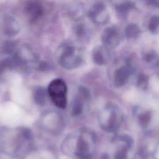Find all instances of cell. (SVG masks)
I'll return each mask as SVG.
<instances>
[{
  "instance_id": "10",
  "label": "cell",
  "mask_w": 159,
  "mask_h": 159,
  "mask_svg": "<svg viewBox=\"0 0 159 159\" xmlns=\"http://www.w3.org/2000/svg\"><path fill=\"white\" fill-rule=\"evenodd\" d=\"M87 101L80 94L74 98L70 106V112L72 116H76L81 114L83 111V102Z\"/></svg>"
},
{
  "instance_id": "13",
  "label": "cell",
  "mask_w": 159,
  "mask_h": 159,
  "mask_svg": "<svg viewBox=\"0 0 159 159\" xmlns=\"http://www.w3.org/2000/svg\"><path fill=\"white\" fill-rule=\"evenodd\" d=\"M69 14L70 17L75 20L80 19L83 14V9L82 6L79 4L73 5L69 9Z\"/></svg>"
},
{
  "instance_id": "20",
  "label": "cell",
  "mask_w": 159,
  "mask_h": 159,
  "mask_svg": "<svg viewBox=\"0 0 159 159\" xmlns=\"http://www.w3.org/2000/svg\"><path fill=\"white\" fill-rule=\"evenodd\" d=\"M76 33L77 36L79 38L84 37L86 34V29L85 27L83 25V24H79L76 28Z\"/></svg>"
},
{
  "instance_id": "22",
  "label": "cell",
  "mask_w": 159,
  "mask_h": 159,
  "mask_svg": "<svg viewBox=\"0 0 159 159\" xmlns=\"http://www.w3.org/2000/svg\"><path fill=\"white\" fill-rule=\"evenodd\" d=\"M156 58V55L154 53H149L145 55V59L147 62H151Z\"/></svg>"
},
{
  "instance_id": "8",
  "label": "cell",
  "mask_w": 159,
  "mask_h": 159,
  "mask_svg": "<svg viewBox=\"0 0 159 159\" xmlns=\"http://www.w3.org/2000/svg\"><path fill=\"white\" fill-rule=\"evenodd\" d=\"M109 58V52L107 48L102 46H97L93 52V59L95 63L103 65L107 63Z\"/></svg>"
},
{
  "instance_id": "21",
  "label": "cell",
  "mask_w": 159,
  "mask_h": 159,
  "mask_svg": "<svg viewBox=\"0 0 159 159\" xmlns=\"http://www.w3.org/2000/svg\"><path fill=\"white\" fill-rule=\"evenodd\" d=\"M15 43L14 42H7L4 47V51L5 53H11L14 48H15Z\"/></svg>"
},
{
  "instance_id": "12",
  "label": "cell",
  "mask_w": 159,
  "mask_h": 159,
  "mask_svg": "<svg viewBox=\"0 0 159 159\" xmlns=\"http://www.w3.org/2000/svg\"><path fill=\"white\" fill-rule=\"evenodd\" d=\"M140 29L135 24H129L125 28V34L127 38L136 39L140 34Z\"/></svg>"
},
{
  "instance_id": "4",
  "label": "cell",
  "mask_w": 159,
  "mask_h": 159,
  "mask_svg": "<svg viewBox=\"0 0 159 159\" xmlns=\"http://www.w3.org/2000/svg\"><path fill=\"white\" fill-rule=\"evenodd\" d=\"M89 18L97 24H104L107 22L109 15L107 8L104 4L98 2L93 5V6L88 11Z\"/></svg>"
},
{
  "instance_id": "11",
  "label": "cell",
  "mask_w": 159,
  "mask_h": 159,
  "mask_svg": "<svg viewBox=\"0 0 159 159\" xmlns=\"http://www.w3.org/2000/svg\"><path fill=\"white\" fill-rule=\"evenodd\" d=\"M19 30V27L17 22L11 17H7L6 19L5 25V34L7 35H14Z\"/></svg>"
},
{
  "instance_id": "17",
  "label": "cell",
  "mask_w": 159,
  "mask_h": 159,
  "mask_svg": "<svg viewBox=\"0 0 159 159\" xmlns=\"http://www.w3.org/2000/svg\"><path fill=\"white\" fill-rule=\"evenodd\" d=\"M150 113L149 112H145L141 114L139 116V122L142 127H146L148 125L150 120Z\"/></svg>"
},
{
  "instance_id": "19",
  "label": "cell",
  "mask_w": 159,
  "mask_h": 159,
  "mask_svg": "<svg viewBox=\"0 0 159 159\" xmlns=\"http://www.w3.org/2000/svg\"><path fill=\"white\" fill-rule=\"evenodd\" d=\"M137 84L140 88L144 89L148 85V78L143 74H140L137 79Z\"/></svg>"
},
{
  "instance_id": "14",
  "label": "cell",
  "mask_w": 159,
  "mask_h": 159,
  "mask_svg": "<svg viewBox=\"0 0 159 159\" xmlns=\"http://www.w3.org/2000/svg\"><path fill=\"white\" fill-rule=\"evenodd\" d=\"M45 90L43 88H37L34 94V100L36 103L39 105L43 106L45 102Z\"/></svg>"
},
{
  "instance_id": "18",
  "label": "cell",
  "mask_w": 159,
  "mask_h": 159,
  "mask_svg": "<svg viewBox=\"0 0 159 159\" xmlns=\"http://www.w3.org/2000/svg\"><path fill=\"white\" fill-rule=\"evenodd\" d=\"M129 147L125 145L124 147L119 150L115 154L114 159H127V148Z\"/></svg>"
},
{
  "instance_id": "3",
  "label": "cell",
  "mask_w": 159,
  "mask_h": 159,
  "mask_svg": "<svg viewBox=\"0 0 159 159\" xmlns=\"http://www.w3.org/2000/svg\"><path fill=\"white\" fill-rule=\"evenodd\" d=\"M104 117L106 122L101 124L102 127L107 131L116 130L120 125L121 115L119 109L114 106H108L105 109Z\"/></svg>"
},
{
  "instance_id": "7",
  "label": "cell",
  "mask_w": 159,
  "mask_h": 159,
  "mask_svg": "<svg viewBox=\"0 0 159 159\" xmlns=\"http://www.w3.org/2000/svg\"><path fill=\"white\" fill-rule=\"evenodd\" d=\"M132 70L133 68L129 64H127L126 66H122L116 70L113 76L114 84L117 87L124 86L127 82Z\"/></svg>"
},
{
  "instance_id": "5",
  "label": "cell",
  "mask_w": 159,
  "mask_h": 159,
  "mask_svg": "<svg viewBox=\"0 0 159 159\" xmlns=\"http://www.w3.org/2000/svg\"><path fill=\"white\" fill-rule=\"evenodd\" d=\"M102 42L106 48H114L120 42V35L119 32L113 27L106 28L102 35Z\"/></svg>"
},
{
  "instance_id": "6",
  "label": "cell",
  "mask_w": 159,
  "mask_h": 159,
  "mask_svg": "<svg viewBox=\"0 0 159 159\" xmlns=\"http://www.w3.org/2000/svg\"><path fill=\"white\" fill-rule=\"evenodd\" d=\"M76 155L80 159H91L92 154L91 152L90 143L87 137L83 134L78 139L76 146Z\"/></svg>"
},
{
  "instance_id": "9",
  "label": "cell",
  "mask_w": 159,
  "mask_h": 159,
  "mask_svg": "<svg viewBox=\"0 0 159 159\" xmlns=\"http://www.w3.org/2000/svg\"><path fill=\"white\" fill-rule=\"evenodd\" d=\"M25 11L33 21L36 20L43 14V8L37 2H29L25 6Z\"/></svg>"
},
{
  "instance_id": "1",
  "label": "cell",
  "mask_w": 159,
  "mask_h": 159,
  "mask_svg": "<svg viewBox=\"0 0 159 159\" xmlns=\"http://www.w3.org/2000/svg\"><path fill=\"white\" fill-rule=\"evenodd\" d=\"M48 94L54 104L61 109L66 106L67 88L61 79H55L50 82L48 88Z\"/></svg>"
},
{
  "instance_id": "16",
  "label": "cell",
  "mask_w": 159,
  "mask_h": 159,
  "mask_svg": "<svg viewBox=\"0 0 159 159\" xmlns=\"http://www.w3.org/2000/svg\"><path fill=\"white\" fill-rule=\"evenodd\" d=\"M159 19L157 16H153L150 19L148 23V29L152 33H157L158 29Z\"/></svg>"
},
{
  "instance_id": "2",
  "label": "cell",
  "mask_w": 159,
  "mask_h": 159,
  "mask_svg": "<svg viewBox=\"0 0 159 159\" xmlns=\"http://www.w3.org/2000/svg\"><path fill=\"white\" fill-rule=\"evenodd\" d=\"M58 62L63 68L71 70L80 65L81 57L76 53L75 48L72 46H65L58 57Z\"/></svg>"
},
{
  "instance_id": "15",
  "label": "cell",
  "mask_w": 159,
  "mask_h": 159,
  "mask_svg": "<svg viewBox=\"0 0 159 159\" xmlns=\"http://www.w3.org/2000/svg\"><path fill=\"white\" fill-rule=\"evenodd\" d=\"M116 10L121 14H125L129 11L132 10L134 7V5L131 2H125L122 4L117 5L116 7Z\"/></svg>"
}]
</instances>
